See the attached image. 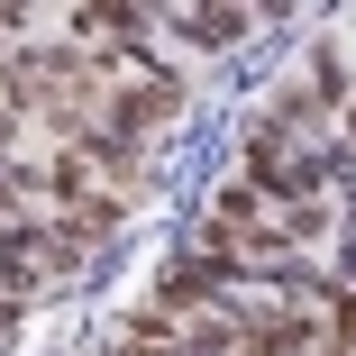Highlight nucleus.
<instances>
[{"label": "nucleus", "instance_id": "1", "mask_svg": "<svg viewBox=\"0 0 356 356\" xmlns=\"http://www.w3.org/2000/svg\"><path fill=\"white\" fill-rule=\"evenodd\" d=\"M174 119H183V83L165 74V55L128 64L110 83V101H101V137L128 147V156H156V137H174Z\"/></svg>", "mask_w": 356, "mask_h": 356}, {"label": "nucleus", "instance_id": "2", "mask_svg": "<svg viewBox=\"0 0 356 356\" xmlns=\"http://www.w3.org/2000/svg\"><path fill=\"white\" fill-rule=\"evenodd\" d=\"M256 19L265 10H165V37L174 46H247Z\"/></svg>", "mask_w": 356, "mask_h": 356}]
</instances>
